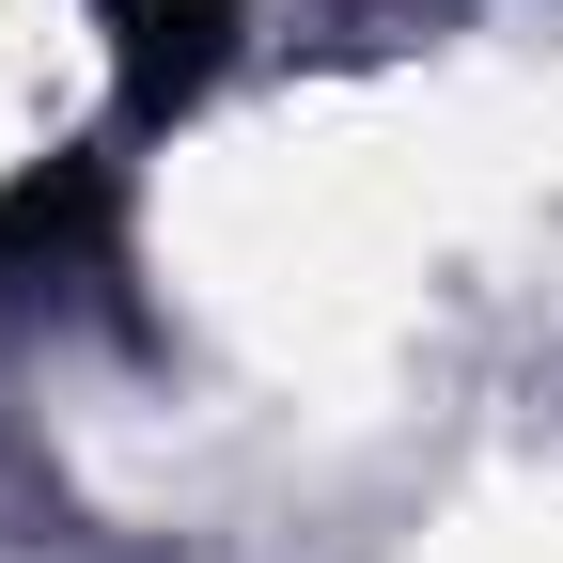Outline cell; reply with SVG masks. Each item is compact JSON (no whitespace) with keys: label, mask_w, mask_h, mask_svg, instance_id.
Returning <instances> with one entry per match:
<instances>
[{"label":"cell","mask_w":563,"mask_h":563,"mask_svg":"<svg viewBox=\"0 0 563 563\" xmlns=\"http://www.w3.org/2000/svg\"><path fill=\"white\" fill-rule=\"evenodd\" d=\"M95 16H110V47H125V110L157 125V110H188L203 79H220L235 0H95Z\"/></svg>","instance_id":"cell-1"}]
</instances>
